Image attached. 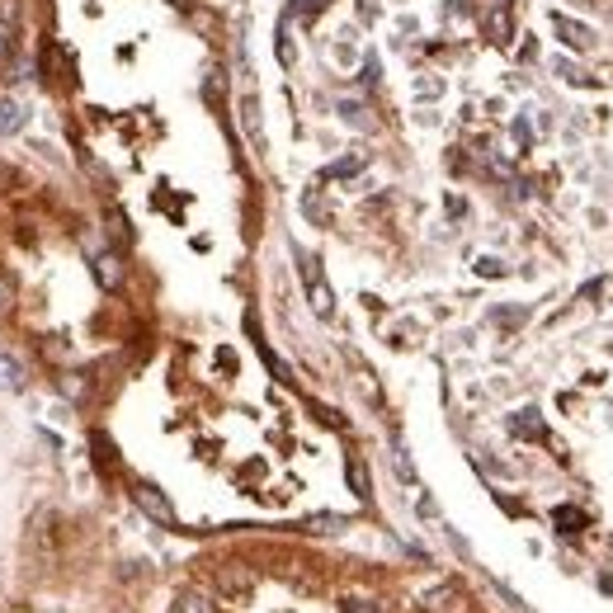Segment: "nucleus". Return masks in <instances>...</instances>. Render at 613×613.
I'll use <instances>...</instances> for the list:
<instances>
[{
  "mask_svg": "<svg viewBox=\"0 0 613 613\" xmlns=\"http://www.w3.org/2000/svg\"><path fill=\"white\" fill-rule=\"evenodd\" d=\"M486 33H491V43H510V38H515V24H510V10H505V5H496L491 10V19H486Z\"/></svg>",
  "mask_w": 613,
  "mask_h": 613,
  "instance_id": "nucleus-9",
  "label": "nucleus"
},
{
  "mask_svg": "<svg viewBox=\"0 0 613 613\" xmlns=\"http://www.w3.org/2000/svg\"><path fill=\"white\" fill-rule=\"evenodd\" d=\"M133 505L146 515V519H156L161 528H175L180 519H175V505L165 500V491L161 486H152V481H133Z\"/></svg>",
  "mask_w": 613,
  "mask_h": 613,
  "instance_id": "nucleus-1",
  "label": "nucleus"
},
{
  "mask_svg": "<svg viewBox=\"0 0 613 613\" xmlns=\"http://www.w3.org/2000/svg\"><path fill=\"white\" fill-rule=\"evenodd\" d=\"M90 274H95V283L104 293H118L123 288V260L114 255V250H99V255L90 260Z\"/></svg>",
  "mask_w": 613,
  "mask_h": 613,
  "instance_id": "nucleus-4",
  "label": "nucleus"
},
{
  "mask_svg": "<svg viewBox=\"0 0 613 613\" xmlns=\"http://www.w3.org/2000/svg\"><path fill=\"white\" fill-rule=\"evenodd\" d=\"M345 613H377V604H368V599H345Z\"/></svg>",
  "mask_w": 613,
  "mask_h": 613,
  "instance_id": "nucleus-24",
  "label": "nucleus"
},
{
  "mask_svg": "<svg viewBox=\"0 0 613 613\" xmlns=\"http://www.w3.org/2000/svg\"><path fill=\"white\" fill-rule=\"evenodd\" d=\"M90 449H99V468H104V472H114V468H118V458H114V443L104 439V434H90Z\"/></svg>",
  "mask_w": 613,
  "mask_h": 613,
  "instance_id": "nucleus-13",
  "label": "nucleus"
},
{
  "mask_svg": "<svg viewBox=\"0 0 613 613\" xmlns=\"http://www.w3.org/2000/svg\"><path fill=\"white\" fill-rule=\"evenodd\" d=\"M515 137H519L524 146H528V142H534V128H528V118H519V123H515Z\"/></svg>",
  "mask_w": 613,
  "mask_h": 613,
  "instance_id": "nucleus-25",
  "label": "nucleus"
},
{
  "mask_svg": "<svg viewBox=\"0 0 613 613\" xmlns=\"http://www.w3.org/2000/svg\"><path fill=\"white\" fill-rule=\"evenodd\" d=\"M298 260H302V279H307V298H311V311L321 316V321H330V316H335V293H330V283H326L321 265H316L311 255H298Z\"/></svg>",
  "mask_w": 613,
  "mask_h": 613,
  "instance_id": "nucleus-2",
  "label": "nucleus"
},
{
  "mask_svg": "<svg viewBox=\"0 0 613 613\" xmlns=\"http://www.w3.org/2000/svg\"><path fill=\"white\" fill-rule=\"evenodd\" d=\"M557 76H562V80H571V86H590V76H580V71L571 67V61H562V57H557Z\"/></svg>",
  "mask_w": 613,
  "mask_h": 613,
  "instance_id": "nucleus-18",
  "label": "nucleus"
},
{
  "mask_svg": "<svg viewBox=\"0 0 613 613\" xmlns=\"http://www.w3.org/2000/svg\"><path fill=\"white\" fill-rule=\"evenodd\" d=\"M14 189H19V171L10 161H0V194H14Z\"/></svg>",
  "mask_w": 613,
  "mask_h": 613,
  "instance_id": "nucleus-17",
  "label": "nucleus"
},
{
  "mask_svg": "<svg viewBox=\"0 0 613 613\" xmlns=\"http://www.w3.org/2000/svg\"><path fill=\"white\" fill-rule=\"evenodd\" d=\"M477 274H481V279H500V274H505V265L486 255V260H477Z\"/></svg>",
  "mask_w": 613,
  "mask_h": 613,
  "instance_id": "nucleus-22",
  "label": "nucleus"
},
{
  "mask_svg": "<svg viewBox=\"0 0 613 613\" xmlns=\"http://www.w3.org/2000/svg\"><path fill=\"white\" fill-rule=\"evenodd\" d=\"M10 48H14V24H10V19H0V61L10 57Z\"/></svg>",
  "mask_w": 613,
  "mask_h": 613,
  "instance_id": "nucleus-19",
  "label": "nucleus"
},
{
  "mask_svg": "<svg viewBox=\"0 0 613 613\" xmlns=\"http://www.w3.org/2000/svg\"><path fill=\"white\" fill-rule=\"evenodd\" d=\"M354 171H364V156H345V161H335L326 175H330V180H345V175H354Z\"/></svg>",
  "mask_w": 613,
  "mask_h": 613,
  "instance_id": "nucleus-15",
  "label": "nucleus"
},
{
  "mask_svg": "<svg viewBox=\"0 0 613 613\" xmlns=\"http://www.w3.org/2000/svg\"><path fill=\"white\" fill-rule=\"evenodd\" d=\"M553 29L562 33V43L571 48V52H585L590 43H595V29H590V24H580V19H571V14H553Z\"/></svg>",
  "mask_w": 613,
  "mask_h": 613,
  "instance_id": "nucleus-3",
  "label": "nucleus"
},
{
  "mask_svg": "<svg viewBox=\"0 0 613 613\" xmlns=\"http://www.w3.org/2000/svg\"><path fill=\"white\" fill-rule=\"evenodd\" d=\"M171 613H218V604H213V595H203V590H180Z\"/></svg>",
  "mask_w": 613,
  "mask_h": 613,
  "instance_id": "nucleus-8",
  "label": "nucleus"
},
{
  "mask_svg": "<svg viewBox=\"0 0 613 613\" xmlns=\"http://www.w3.org/2000/svg\"><path fill=\"white\" fill-rule=\"evenodd\" d=\"M171 5H175V10H189V0H171Z\"/></svg>",
  "mask_w": 613,
  "mask_h": 613,
  "instance_id": "nucleus-26",
  "label": "nucleus"
},
{
  "mask_svg": "<svg viewBox=\"0 0 613 613\" xmlns=\"http://www.w3.org/2000/svg\"><path fill=\"white\" fill-rule=\"evenodd\" d=\"M326 10V0H293V14H316Z\"/></svg>",
  "mask_w": 613,
  "mask_h": 613,
  "instance_id": "nucleus-23",
  "label": "nucleus"
},
{
  "mask_svg": "<svg viewBox=\"0 0 613 613\" xmlns=\"http://www.w3.org/2000/svg\"><path fill=\"white\" fill-rule=\"evenodd\" d=\"M553 524L562 528V534H580V528L590 524V515L576 510V505H557V510H553Z\"/></svg>",
  "mask_w": 613,
  "mask_h": 613,
  "instance_id": "nucleus-11",
  "label": "nucleus"
},
{
  "mask_svg": "<svg viewBox=\"0 0 613 613\" xmlns=\"http://www.w3.org/2000/svg\"><path fill=\"white\" fill-rule=\"evenodd\" d=\"M218 585L227 590V595H246V590L255 585V576H250L246 566H222V576H218Z\"/></svg>",
  "mask_w": 613,
  "mask_h": 613,
  "instance_id": "nucleus-10",
  "label": "nucleus"
},
{
  "mask_svg": "<svg viewBox=\"0 0 613 613\" xmlns=\"http://www.w3.org/2000/svg\"><path fill=\"white\" fill-rule=\"evenodd\" d=\"M241 128H246L250 146H255V152H265V133H260V99H255V95H246V99H241Z\"/></svg>",
  "mask_w": 613,
  "mask_h": 613,
  "instance_id": "nucleus-7",
  "label": "nucleus"
},
{
  "mask_svg": "<svg viewBox=\"0 0 613 613\" xmlns=\"http://www.w3.org/2000/svg\"><path fill=\"white\" fill-rule=\"evenodd\" d=\"M24 123H29V104L24 99H14V95L0 99V133L14 137V133H24Z\"/></svg>",
  "mask_w": 613,
  "mask_h": 613,
  "instance_id": "nucleus-6",
  "label": "nucleus"
},
{
  "mask_svg": "<svg viewBox=\"0 0 613 613\" xmlns=\"http://www.w3.org/2000/svg\"><path fill=\"white\" fill-rule=\"evenodd\" d=\"M307 528H311V534H340V528H345V515H316Z\"/></svg>",
  "mask_w": 613,
  "mask_h": 613,
  "instance_id": "nucleus-14",
  "label": "nucleus"
},
{
  "mask_svg": "<svg viewBox=\"0 0 613 613\" xmlns=\"http://www.w3.org/2000/svg\"><path fill=\"white\" fill-rule=\"evenodd\" d=\"M396 472H401V481L415 486V468H411V458H406V449H401V443H396Z\"/></svg>",
  "mask_w": 613,
  "mask_h": 613,
  "instance_id": "nucleus-20",
  "label": "nucleus"
},
{
  "mask_svg": "<svg viewBox=\"0 0 613 613\" xmlns=\"http://www.w3.org/2000/svg\"><path fill=\"white\" fill-rule=\"evenodd\" d=\"M109 227H114L118 241H133V227H128V218H123V208H109Z\"/></svg>",
  "mask_w": 613,
  "mask_h": 613,
  "instance_id": "nucleus-16",
  "label": "nucleus"
},
{
  "mask_svg": "<svg viewBox=\"0 0 613 613\" xmlns=\"http://www.w3.org/2000/svg\"><path fill=\"white\" fill-rule=\"evenodd\" d=\"M345 477H349V491H354L358 500H373V486H368V468H364V462H358V458H349Z\"/></svg>",
  "mask_w": 613,
  "mask_h": 613,
  "instance_id": "nucleus-12",
  "label": "nucleus"
},
{
  "mask_svg": "<svg viewBox=\"0 0 613 613\" xmlns=\"http://www.w3.org/2000/svg\"><path fill=\"white\" fill-rule=\"evenodd\" d=\"M510 434H515V439H528V443H547V425L538 420V411H534V406L510 415Z\"/></svg>",
  "mask_w": 613,
  "mask_h": 613,
  "instance_id": "nucleus-5",
  "label": "nucleus"
},
{
  "mask_svg": "<svg viewBox=\"0 0 613 613\" xmlns=\"http://www.w3.org/2000/svg\"><path fill=\"white\" fill-rule=\"evenodd\" d=\"M377 14H383V0H358V19H364V24H373Z\"/></svg>",
  "mask_w": 613,
  "mask_h": 613,
  "instance_id": "nucleus-21",
  "label": "nucleus"
}]
</instances>
